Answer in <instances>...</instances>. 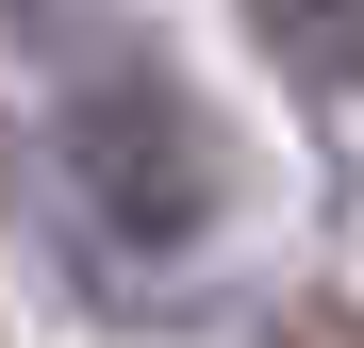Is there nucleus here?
Segmentation results:
<instances>
[{
	"label": "nucleus",
	"mask_w": 364,
	"mask_h": 348,
	"mask_svg": "<svg viewBox=\"0 0 364 348\" xmlns=\"http://www.w3.org/2000/svg\"><path fill=\"white\" fill-rule=\"evenodd\" d=\"M33 166H50V216H67V249H83L100 282H149V265H182V249L215 232V116L182 100L149 50L67 67Z\"/></svg>",
	"instance_id": "obj_1"
},
{
	"label": "nucleus",
	"mask_w": 364,
	"mask_h": 348,
	"mask_svg": "<svg viewBox=\"0 0 364 348\" xmlns=\"http://www.w3.org/2000/svg\"><path fill=\"white\" fill-rule=\"evenodd\" d=\"M249 33L282 50L298 83H331V100H364V0H249Z\"/></svg>",
	"instance_id": "obj_2"
},
{
	"label": "nucleus",
	"mask_w": 364,
	"mask_h": 348,
	"mask_svg": "<svg viewBox=\"0 0 364 348\" xmlns=\"http://www.w3.org/2000/svg\"><path fill=\"white\" fill-rule=\"evenodd\" d=\"M0 33H17V50H50V67H100L116 0H0Z\"/></svg>",
	"instance_id": "obj_3"
}]
</instances>
